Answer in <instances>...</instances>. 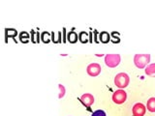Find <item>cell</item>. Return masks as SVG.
I'll use <instances>...</instances> for the list:
<instances>
[{
	"label": "cell",
	"instance_id": "obj_15",
	"mask_svg": "<svg viewBox=\"0 0 155 116\" xmlns=\"http://www.w3.org/2000/svg\"><path fill=\"white\" fill-rule=\"evenodd\" d=\"M19 38H21V40L22 42L26 43L28 41V39H29V35H28V33H26V32H21V35H19Z\"/></svg>",
	"mask_w": 155,
	"mask_h": 116
},
{
	"label": "cell",
	"instance_id": "obj_11",
	"mask_svg": "<svg viewBox=\"0 0 155 116\" xmlns=\"http://www.w3.org/2000/svg\"><path fill=\"white\" fill-rule=\"evenodd\" d=\"M99 38H100V41L102 43H105V44L110 41V35H109V33L106 32V31L101 32L100 35H99Z\"/></svg>",
	"mask_w": 155,
	"mask_h": 116
},
{
	"label": "cell",
	"instance_id": "obj_16",
	"mask_svg": "<svg viewBox=\"0 0 155 116\" xmlns=\"http://www.w3.org/2000/svg\"><path fill=\"white\" fill-rule=\"evenodd\" d=\"M91 116H107L106 112L104 110H102V109H98V110H96L94 111L93 113H92Z\"/></svg>",
	"mask_w": 155,
	"mask_h": 116
},
{
	"label": "cell",
	"instance_id": "obj_6",
	"mask_svg": "<svg viewBox=\"0 0 155 116\" xmlns=\"http://www.w3.org/2000/svg\"><path fill=\"white\" fill-rule=\"evenodd\" d=\"M145 111H147V106L142 103L135 104L132 108V112L134 116H143L145 114Z\"/></svg>",
	"mask_w": 155,
	"mask_h": 116
},
{
	"label": "cell",
	"instance_id": "obj_4",
	"mask_svg": "<svg viewBox=\"0 0 155 116\" xmlns=\"http://www.w3.org/2000/svg\"><path fill=\"white\" fill-rule=\"evenodd\" d=\"M126 99H127V93L122 89L116 90L113 94V101L114 104L121 105V104L125 103Z\"/></svg>",
	"mask_w": 155,
	"mask_h": 116
},
{
	"label": "cell",
	"instance_id": "obj_2",
	"mask_svg": "<svg viewBox=\"0 0 155 116\" xmlns=\"http://www.w3.org/2000/svg\"><path fill=\"white\" fill-rule=\"evenodd\" d=\"M129 76L126 72H119L114 77V84L118 87L119 89H123L127 87L129 84Z\"/></svg>",
	"mask_w": 155,
	"mask_h": 116
},
{
	"label": "cell",
	"instance_id": "obj_9",
	"mask_svg": "<svg viewBox=\"0 0 155 116\" xmlns=\"http://www.w3.org/2000/svg\"><path fill=\"white\" fill-rule=\"evenodd\" d=\"M147 108L150 112H155V97L149 98L147 104Z\"/></svg>",
	"mask_w": 155,
	"mask_h": 116
},
{
	"label": "cell",
	"instance_id": "obj_14",
	"mask_svg": "<svg viewBox=\"0 0 155 116\" xmlns=\"http://www.w3.org/2000/svg\"><path fill=\"white\" fill-rule=\"evenodd\" d=\"M58 88H59V96L58 97H59V99H61L65 95V87L62 84H58Z\"/></svg>",
	"mask_w": 155,
	"mask_h": 116
},
{
	"label": "cell",
	"instance_id": "obj_7",
	"mask_svg": "<svg viewBox=\"0 0 155 116\" xmlns=\"http://www.w3.org/2000/svg\"><path fill=\"white\" fill-rule=\"evenodd\" d=\"M81 102L84 105L87 106V108H90L94 104V97L89 93H85L81 97Z\"/></svg>",
	"mask_w": 155,
	"mask_h": 116
},
{
	"label": "cell",
	"instance_id": "obj_5",
	"mask_svg": "<svg viewBox=\"0 0 155 116\" xmlns=\"http://www.w3.org/2000/svg\"><path fill=\"white\" fill-rule=\"evenodd\" d=\"M101 66L98 63H91L86 68V72L90 76H97L100 75L101 72Z\"/></svg>",
	"mask_w": 155,
	"mask_h": 116
},
{
	"label": "cell",
	"instance_id": "obj_1",
	"mask_svg": "<svg viewBox=\"0 0 155 116\" xmlns=\"http://www.w3.org/2000/svg\"><path fill=\"white\" fill-rule=\"evenodd\" d=\"M150 62V54H136L134 56V63L139 69H143Z\"/></svg>",
	"mask_w": 155,
	"mask_h": 116
},
{
	"label": "cell",
	"instance_id": "obj_3",
	"mask_svg": "<svg viewBox=\"0 0 155 116\" xmlns=\"http://www.w3.org/2000/svg\"><path fill=\"white\" fill-rule=\"evenodd\" d=\"M121 57L117 53H111L105 56V64L110 68H115L119 65Z\"/></svg>",
	"mask_w": 155,
	"mask_h": 116
},
{
	"label": "cell",
	"instance_id": "obj_12",
	"mask_svg": "<svg viewBox=\"0 0 155 116\" xmlns=\"http://www.w3.org/2000/svg\"><path fill=\"white\" fill-rule=\"evenodd\" d=\"M6 36L7 37H15L17 35V30L16 29H14V28H7L6 30Z\"/></svg>",
	"mask_w": 155,
	"mask_h": 116
},
{
	"label": "cell",
	"instance_id": "obj_13",
	"mask_svg": "<svg viewBox=\"0 0 155 116\" xmlns=\"http://www.w3.org/2000/svg\"><path fill=\"white\" fill-rule=\"evenodd\" d=\"M79 39L81 40V43H85V42H87V39H88V36H87V34L85 33V32H81L80 34H79Z\"/></svg>",
	"mask_w": 155,
	"mask_h": 116
},
{
	"label": "cell",
	"instance_id": "obj_8",
	"mask_svg": "<svg viewBox=\"0 0 155 116\" xmlns=\"http://www.w3.org/2000/svg\"><path fill=\"white\" fill-rule=\"evenodd\" d=\"M144 72L147 76H155V63H152V64H149L145 67Z\"/></svg>",
	"mask_w": 155,
	"mask_h": 116
},
{
	"label": "cell",
	"instance_id": "obj_10",
	"mask_svg": "<svg viewBox=\"0 0 155 116\" xmlns=\"http://www.w3.org/2000/svg\"><path fill=\"white\" fill-rule=\"evenodd\" d=\"M78 38H79V36H78V34L75 31H70L69 33H68V35H67L68 41H69L70 43H72V44L76 43L78 41Z\"/></svg>",
	"mask_w": 155,
	"mask_h": 116
}]
</instances>
